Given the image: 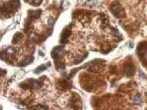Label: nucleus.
<instances>
[{
    "label": "nucleus",
    "mask_w": 147,
    "mask_h": 110,
    "mask_svg": "<svg viewBox=\"0 0 147 110\" xmlns=\"http://www.w3.org/2000/svg\"><path fill=\"white\" fill-rule=\"evenodd\" d=\"M137 54L139 56V59L142 61L144 66L146 65L147 60H146V56H147V42H142L138 44V50H137Z\"/></svg>",
    "instance_id": "f257e3e1"
},
{
    "label": "nucleus",
    "mask_w": 147,
    "mask_h": 110,
    "mask_svg": "<svg viewBox=\"0 0 147 110\" xmlns=\"http://www.w3.org/2000/svg\"><path fill=\"white\" fill-rule=\"evenodd\" d=\"M110 11L111 12L118 18H123L125 16V12L122 8V6L120 5V4L119 2H114L110 6Z\"/></svg>",
    "instance_id": "f03ea898"
},
{
    "label": "nucleus",
    "mask_w": 147,
    "mask_h": 110,
    "mask_svg": "<svg viewBox=\"0 0 147 110\" xmlns=\"http://www.w3.org/2000/svg\"><path fill=\"white\" fill-rule=\"evenodd\" d=\"M14 9H16V7L14 6V5L12 4V2L11 1L10 3H6L2 6L1 9V13L3 16H6L9 14H11L14 11Z\"/></svg>",
    "instance_id": "7ed1b4c3"
},
{
    "label": "nucleus",
    "mask_w": 147,
    "mask_h": 110,
    "mask_svg": "<svg viewBox=\"0 0 147 110\" xmlns=\"http://www.w3.org/2000/svg\"><path fill=\"white\" fill-rule=\"evenodd\" d=\"M64 53H65L64 49H63L62 47H61V46H58V47L54 48V50H53L52 52H51V56H52V57H53L54 59H57L58 57L63 56Z\"/></svg>",
    "instance_id": "20e7f679"
},
{
    "label": "nucleus",
    "mask_w": 147,
    "mask_h": 110,
    "mask_svg": "<svg viewBox=\"0 0 147 110\" xmlns=\"http://www.w3.org/2000/svg\"><path fill=\"white\" fill-rule=\"evenodd\" d=\"M69 35H70V26L65 28L62 31V32L61 34V43H63V44L67 43Z\"/></svg>",
    "instance_id": "39448f33"
},
{
    "label": "nucleus",
    "mask_w": 147,
    "mask_h": 110,
    "mask_svg": "<svg viewBox=\"0 0 147 110\" xmlns=\"http://www.w3.org/2000/svg\"><path fill=\"white\" fill-rule=\"evenodd\" d=\"M125 75L127 76H131L134 75V66L132 63H126L124 67Z\"/></svg>",
    "instance_id": "423d86ee"
},
{
    "label": "nucleus",
    "mask_w": 147,
    "mask_h": 110,
    "mask_svg": "<svg viewBox=\"0 0 147 110\" xmlns=\"http://www.w3.org/2000/svg\"><path fill=\"white\" fill-rule=\"evenodd\" d=\"M42 14V12L40 10H36V11H29V17L30 20L38 18Z\"/></svg>",
    "instance_id": "0eeeda50"
},
{
    "label": "nucleus",
    "mask_w": 147,
    "mask_h": 110,
    "mask_svg": "<svg viewBox=\"0 0 147 110\" xmlns=\"http://www.w3.org/2000/svg\"><path fill=\"white\" fill-rule=\"evenodd\" d=\"M28 85L30 88H37L40 86V82L34 79H29L28 80Z\"/></svg>",
    "instance_id": "6e6552de"
},
{
    "label": "nucleus",
    "mask_w": 147,
    "mask_h": 110,
    "mask_svg": "<svg viewBox=\"0 0 147 110\" xmlns=\"http://www.w3.org/2000/svg\"><path fill=\"white\" fill-rule=\"evenodd\" d=\"M49 66H50V64H48V65H45V64H42V65H40V66H38L35 70H34V73L35 74H39L40 72H42V71H43V70H45L46 69H47V67H49Z\"/></svg>",
    "instance_id": "1a4fd4ad"
},
{
    "label": "nucleus",
    "mask_w": 147,
    "mask_h": 110,
    "mask_svg": "<svg viewBox=\"0 0 147 110\" xmlns=\"http://www.w3.org/2000/svg\"><path fill=\"white\" fill-rule=\"evenodd\" d=\"M22 38V34L20 33V32H17L14 36H13V38H12V43H18L19 41H20V39Z\"/></svg>",
    "instance_id": "9d476101"
},
{
    "label": "nucleus",
    "mask_w": 147,
    "mask_h": 110,
    "mask_svg": "<svg viewBox=\"0 0 147 110\" xmlns=\"http://www.w3.org/2000/svg\"><path fill=\"white\" fill-rule=\"evenodd\" d=\"M33 60H34V59H33V57H31V56H30V57H27V58H26V59H25L24 62H21V64H20V65H21L22 67H24V66H26V65H28V64L31 63V62H33Z\"/></svg>",
    "instance_id": "9b49d317"
},
{
    "label": "nucleus",
    "mask_w": 147,
    "mask_h": 110,
    "mask_svg": "<svg viewBox=\"0 0 147 110\" xmlns=\"http://www.w3.org/2000/svg\"><path fill=\"white\" fill-rule=\"evenodd\" d=\"M133 103L135 105H140L142 103V100H141V97L139 94L135 95V97L133 98Z\"/></svg>",
    "instance_id": "f8f14e48"
},
{
    "label": "nucleus",
    "mask_w": 147,
    "mask_h": 110,
    "mask_svg": "<svg viewBox=\"0 0 147 110\" xmlns=\"http://www.w3.org/2000/svg\"><path fill=\"white\" fill-rule=\"evenodd\" d=\"M41 3H42V0H34V2H31L30 4L34 6H38L41 5Z\"/></svg>",
    "instance_id": "ddd939ff"
},
{
    "label": "nucleus",
    "mask_w": 147,
    "mask_h": 110,
    "mask_svg": "<svg viewBox=\"0 0 147 110\" xmlns=\"http://www.w3.org/2000/svg\"><path fill=\"white\" fill-rule=\"evenodd\" d=\"M36 109H48V107H42V106H38V107H35Z\"/></svg>",
    "instance_id": "4468645a"
},
{
    "label": "nucleus",
    "mask_w": 147,
    "mask_h": 110,
    "mask_svg": "<svg viewBox=\"0 0 147 110\" xmlns=\"http://www.w3.org/2000/svg\"><path fill=\"white\" fill-rule=\"evenodd\" d=\"M39 54H40V55H42V56H44V55H43V53H42V52H41V51L39 52Z\"/></svg>",
    "instance_id": "2eb2a0df"
}]
</instances>
